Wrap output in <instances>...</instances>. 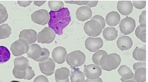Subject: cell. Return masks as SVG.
<instances>
[{"instance_id":"obj_33","label":"cell","mask_w":148,"mask_h":82,"mask_svg":"<svg viewBox=\"0 0 148 82\" xmlns=\"http://www.w3.org/2000/svg\"><path fill=\"white\" fill-rule=\"evenodd\" d=\"M50 52L48 50L45 48H42V51L40 58L38 59V62H41V61H44L47 60L49 58L50 55Z\"/></svg>"},{"instance_id":"obj_8","label":"cell","mask_w":148,"mask_h":82,"mask_svg":"<svg viewBox=\"0 0 148 82\" xmlns=\"http://www.w3.org/2000/svg\"><path fill=\"white\" fill-rule=\"evenodd\" d=\"M136 22L133 18L126 17L121 21L119 27L121 32L125 35H129L135 30Z\"/></svg>"},{"instance_id":"obj_19","label":"cell","mask_w":148,"mask_h":82,"mask_svg":"<svg viewBox=\"0 0 148 82\" xmlns=\"http://www.w3.org/2000/svg\"><path fill=\"white\" fill-rule=\"evenodd\" d=\"M104 38L108 41H113L116 39L118 36V31L115 27H108L103 31Z\"/></svg>"},{"instance_id":"obj_26","label":"cell","mask_w":148,"mask_h":82,"mask_svg":"<svg viewBox=\"0 0 148 82\" xmlns=\"http://www.w3.org/2000/svg\"><path fill=\"white\" fill-rule=\"evenodd\" d=\"M11 54L8 48L3 46H0V63L8 62L10 60Z\"/></svg>"},{"instance_id":"obj_18","label":"cell","mask_w":148,"mask_h":82,"mask_svg":"<svg viewBox=\"0 0 148 82\" xmlns=\"http://www.w3.org/2000/svg\"><path fill=\"white\" fill-rule=\"evenodd\" d=\"M120 19L119 13L116 11H112L107 15L106 21L108 26H114L119 24Z\"/></svg>"},{"instance_id":"obj_17","label":"cell","mask_w":148,"mask_h":82,"mask_svg":"<svg viewBox=\"0 0 148 82\" xmlns=\"http://www.w3.org/2000/svg\"><path fill=\"white\" fill-rule=\"evenodd\" d=\"M118 47L122 51L127 50L130 49L133 45L132 38L127 36H124L119 37L117 41Z\"/></svg>"},{"instance_id":"obj_34","label":"cell","mask_w":148,"mask_h":82,"mask_svg":"<svg viewBox=\"0 0 148 82\" xmlns=\"http://www.w3.org/2000/svg\"><path fill=\"white\" fill-rule=\"evenodd\" d=\"M91 20H96L99 22L101 24L102 29L103 30L105 27L106 25L105 20L102 16L99 15H95L92 18Z\"/></svg>"},{"instance_id":"obj_7","label":"cell","mask_w":148,"mask_h":82,"mask_svg":"<svg viewBox=\"0 0 148 82\" xmlns=\"http://www.w3.org/2000/svg\"><path fill=\"white\" fill-rule=\"evenodd\" d=\"M31 19L35 23L45 26L49 22V13L48 11L43 9L36 11L32 14Z\"/></svg>"},{"instance_id":"obj_41","label":"cell","mask_w":148,"mask_h":82,"mask_svg":"<svg viewBox=\"0 0 148 82\" xmlns=\"http://www.w3.org/2000/svg\"><path fill=\"white\" fill-rule=\"evenodd\" d=\"M32 2V1H18L17 3L20 6L25 7L30 5Z\"/></svg>"},{"instance_id":"obj_44","label":"cell","mask_w":148,"mask_h":82,"mask_svg":"<svg viewBox=\"0 0 148 82\" xmlns=\"http://www.w3.org/2000/svg\"><path fill=\"white\" fill-rule=\"evenodd\" d=\"M46 1H34V4L36 6L40 7L44 4Z\"/></svg>"},{"instance_id":"obj_14","label":"cell","mask_w":148,"mask_h":82,"mask_svg":"<svg viewBox=\"0 0 148 82\" xmlns=\"http://www.w3.org/2000/svg\"><path fill=\"white\" fill-rule=\"evenodd\" d=\"M92 11L87 6H83L77 9L76 15L77 19L79 21L84 22L90 19L92 15Z\"/></svg>"},{"instance_id":"obj_9","label":"cell","mask_w":148,"mask_h":82,"mask_svg":"<svg viewBox=\"0 0 148 82\" xmlns=\"http://www.w3.org/2000/svg\"><path fill=\"white\" fill-rule=\"evenodd\" d=\"M39 66L41 72L46 76H51L54 73L56 63L51 58L39 62Z\"/></svg>"},{"instance_id":"obj_1","label":"cell","mask_w":148,"mask_h":82,"mask_svg":"<svg viewBox=\"0 0 148 82\" xmlns=\"http://www.w3.org/2000/svg\"><path fill=\"white\" fill-rule=\"evenodd\" d=\"M49 27L59 36L63 34V31L71 21L70 11L67 8H63L57 11H51L49 13Z\"/></svg>"},{"instance_id":"obj_42","label":"cell","mask_w":148,"mask_h":82,"mask_svg":"<svg viewBox=\"0 0 148 82\" xmlns=\"http://www.w3.org/2000/svg\"><path fill=\"white\" fill-rule=\"evenodd\" d=\"M98 3V1H89V3L86 4V6H87L90 8L95 7L97 5Z\"/></svg>"},{"instance_id":"obj_12","label":"cell","mask_w":148,"mask_h":82,"mask_svg":"<svg viewBox=\"0 0 148 82\" xmlns=\"http://www.w3.org/2000/svg\"><path fill=\"white\" fill-rule=\"evenodd\" d=\"M67 52L66 50L62 46H58L55 48L52 53L53 60L55 62L58 64H62L66 59Z\"/></svg>"},{"instance_id":"obj_37","label":"cell","mask_w":148,"mask_h":82,"mask_svg":"<svg viewBox=\"0 0 148 82\" xmlns=\"http://www.w3.org/2000/svg\"><path fill=\"white\" fill-rule=\"evenodd\" d=\"M26 75L25 79H27L28 80H30L33 78L35 76V72L32 70V68L29 66L26 70Z\"/></svg>"},{"instance_id":"obj_13","label":"cell","mask_w":148,"mask_h":82,"mask_svg":"<svg viewBox=\"0 0 148 82\" xmlns=\"http://www.w3.org/2000/svg\"><path fill=\"white\" fill-rule=\"evenodd\" d=\"M38 34L34 30H24L21 32L19 36L20 39L26 41L29 44L35 43L37 40Z\"/></svg>"},{"instance_id":"obj_46","label":"cell","mask_w":148,"mask_h":82,"mask_svg":"<svg viewBox=\"0 0 148 82\" xmlns=\"http://www.w3.org/2000/svg\"><path fill=\"white\" fill-rule=\"evenodd\" d=\"M56 82H70L69 78L64 81H59L58 80H56Z\"/></svg>"},{"instance_id":"obj_22","label":"cell","mask_w":148,"mask_h":82,"mask_svg":"<svg viewBox=\"0 0 148 82\" xmlns=\"http://www.w3.org/2000/svg\"><path fill=\"white\" fill-rule=\"evenodd\" d=\"M70 71L69 69L66 67H61L56 70L55 73L56 80L64 81L69 78Z\"/></svg>"},{"instance_id":"obj_16","label":"cell","mask_w":148,"mask_h":82,"mask_svg":"<svg viewBox=\"0 0 148 82\" xmlns=\"http://www.w3.org/2000/svg\"><path fill=\"white\" fill-rule=\"evenodd\" d=\"M42 51V48L39 45L31 44L29 45V49L27 54L29 58L38 62L41 56Z\"/></svg>"},{"instance_id":"obj_29","label":"cell","mask_w":148,"mask_h":82,"mask_svg":"<svg viewBox=\"0 0 148 82\" xmlns=\"http://www.w3.org/2000/svg\"><path fill=\"white\" fill-rule=\"evenodd\" d=\"M49 7L51 11H57L63 8L64 6L62 1H49L48 2Z\"/></svg>"},{"instance_id":"obj_24","label":"cell","mask_w":148,"mask_h":82,"mask_svg":"<svg viewBox=\"0 0 148 82\" xmlns=\"http://www.w3.org/2000/svg\"><path fill=\"white\" fill-rule=\"evenodd\" d=\"M71 82H84L85 80V75L84 73L79 70L73 71L70 75Z\"/></svg>"},{"instance_id":"obj_47","label":"cell","mask_w":148,"mask_h":82,"mask_svg":"<svg viewBox=\"0 0 148 82\" xmlns=\"http://www.w3.org/2000/svg\"><path fill=\"white\" fill-rule=\"evenodd\" d=\"M10 82H20L19 81H11Z\"/></svg>"},{"instance_id":"obj_5","label":"cell","mask_w":148,"mask_h":82,"mask_svg":"<svg viewBox=\"0 0 148 82\" xmlns=\"http://www.w3.org/2000/svg\"><path fill=\"white\" fill-rule=\"evenodd\" d=\"M56 37V33L53 29L49 27H45L38 33L37 36L38 43L42 44H49Z\"/></svg>"},{"instance_id":"obj_6","label":"cell","mask_w":148,"mask_h":82,"mask_svg":"<svg viewBox=\"0 0 148 82\" xmlns=\"http://www.w3.org/2000/svg\"><path fill=\"white\" fill-rule=\"evenodd\" d=\"M29 45L26 41L19 39L11 44L10 50L14 56H19L27 53L29 49Z\"/></svg>"},{"instance_id":"obj_10","label":"cell","mask_w":148,"mask_h":82,"mask_svg":"<svg viewBox=\"0 0 148 82\" xmlns=\"http://www.w3.org/2000/svg\"><path fill=\"white\" fill-rule=\"evenodd\" d=\"M103 45V40L99 37H88L85 42L86 48L92 52H96L101 48Z\"/></svg>"},{"instance_id":"obj_40","label":"cell","mask_w":148,"mask_h":82,"mask_svg":"<svg viewBox=\"0 0 148 82\" xmlns=\"http://www.w3.org/2000/svg\"><path fill=\"white\" fill-rule=\"evenodd\" d=\"M142 67L146 68V63L143 62H138L134 63L133 65V69L135 71L139 68Z\"/></svg>"},{"instance_id":"obj_28","label":"cell","mask_w":148,"mask_h":82,"mask_svg":"<svg viewBox=\"0 0 148 82\" xmlns=\"http://www.w3.org/2000/svg\"><path fill=\"white\" fill-rule=\"evenodd\" d=\"M135 35L143 42H146V27L138 26L135 30Z\"/></svg>"},{"instance_id":"obj_31","label":"cell","mask_w":148,"mask_h":82,"mask_svg":"<svg viewBox=\"0 0 148 82\" xmlns=\"http://www.w3.org/2000/svg\"><path fill=\"white\" fill-rule=\"evenodd\" d=\"M8 17L6 8L3 4H0V24L5 22L8 19Z\"/></svg>"},{"instance_id":"obj_15","label":"cell","mask_w":148,"mask_h":82,"mask_svg":"<svg viewBox=\"0 0 148 82\" xmlns=\"http://www.w3.org/2000/svg\"><path fill=\"white\" fill-rule=\"evenodd\" d=\"M117 8L121 14L127 15L132 12L133 6L130 1H119L117 4Z\"/></svg>"},{"instance_id":"obj_3","label":"cell","mask_w":148,"mask_h":82,"mask_svg":"<svg viewBox=\"0 0 148 82\" xmlns=\"http://www.w3.org/2000/svg\"><path fill=\"white\" fill-rule=\"evenodd\" d=\"M86 59L85 54L83 52L76 50L67 54L66 61L71 67H76L82 65L85 62Z\"/></svg>"},{"instance_id":"obj_45","label":"cell","mask_w":148,"mask_h":82,"mask_svg":"<svg viewBox=\"0 0 148 82\" xmlns=\"http://www.w3.org/2000/svg\"><path fill=\"white\" fill-rule=\"evenodd\" d=\"M121 80L122 82H136L134 79V78L131 79L127 80H125L124 79L121 78Z\"/></svg>"},{"instance_id":"obj_23","label":"cell","mask_w":148,"mask_h":82,"mask_svg":"<svg viewBox=\"0 0 148 82\" xmlns=\"http://www.w3.org/2000/svg\"><path fill=\"white\" fill-rule=\"evenodd\" d=\"M133 57L136 60L143 61V62H146V50L139 48L138 47H136L133 51Z\"/></svg>"},{"instance_id":"obj_20","label":"cell","mask_w":148,"mask_h":82,"mask_svg":"<svg viewBox=\"0 0 148 82\" xmlns=\"http://www.w3.org/2000/svg\"><path fill=\"white\" fill-rule=\"evenodd\" d=\"M29 60L23 56H20L15 58L14 67L20 71L25 70L29 66Z\"/></svg>"},{"instance_id":"obj_11","label":"cell","mask_w":148,"mask_h":82,"mask_svg":"<svg viewBox=\"0 0 148 82\" xmlns=\"http://www.w3.org/2000/svg\"><path fill=\"white\" fill-rule=\"evenodd\" d=\"M102 69L99 66L91 64L84 68V73L88 79H94L99 78L102 74Z\"/></svg>"},{"instance_id":"obj_48","label":"cell","mask_w":148,"mask_h":82,"mask_svg":"<svg viewBox=\"0 0 148 82\" xmlns=\"http://www.w3.org/2000/svg\"><path fill=\"white\" fill-rule=\"evenodd\" d=\"M1 40V38H0V40Z\"/></svg>"},{"instance_id":"obj_21","label":"cell","mask_w":148,"mask_h":82,"mask_svg":"<svg viewBox=\"0 0 148 82\" xmlns=\"http://www.w3.org/2000/svg\"><path fill=\"white\" fill-rule=\"evenodd\" d=\"M118 73L125 80H127L134 78V73L128 67L125 65H122L118 69Z\"/></svg>"},{"instance_id":"obj_27","label":"cell","mask_w":148,"mask_h":82,"mask_svg":"<svg viewBox=\"0 0 148 82\" xmlns=\"http://www.w3.org/2000/svg\"><path fill=\"white\" fill-rule=\"evenodd\" d=\"M11 29L8 24H3L0 26V38L4 39L9 37L11 34Z\"/></svg>"},{"instance_id":"obj_30","label":"cell","mask_w":148,"mask_h":82,"mask_svg":"<svg viewBox=\"0 0 148 82\" xmlns=\"http://www.w3.org/2000/svg\"><path fill=\"white\" fill-rule=\"evenodd\" d=\"M108 54V53L103 50H99L93 54L92 60L95 65L99 66L100 60L103 56Z\"/></svg>"},{"instance_id":"obj_38","label":"cell","mask_w":148,"mask_h":82,"mask_svg":"<svg viewBox=\"0 0 148 82\" xmlns=\"http://www.w3.org/2000/svg\"><path fill=\"white\" fill-rule=\"evenodd\" d=\"M64 1L66 3L77 4L79 5H86L89 2V1Z\"/></svg>"},{"instance_id":"obj_36","label":"cell","mask_w":148,"mask_h":82,"mask_svg":"<svg viewBox=\"0 0 148 82\" xmlns=\"http://www.w3.org/2000/svg\"><path fill=\"white\" fill-rule=\"evenodd\" d=\"M132 2L133 6L138 9H142L146 5V1H132Z\"/></svg>"},{"instance_id":"obj_25","label":"cell","mask_w":148,"mask_h":82,"mask_svg":"<svg viewBox=\"0 0 148 82\" xmlns=\"http://www.w3.org/2000/svg\"><path fill=\"white\" fill-rule=\"evenodd\" d=\"M134 78L136 82H144L146 81V68H140L136 70Z\"/></svg>"},{"instance_id":"obj_39","label":"cell","mask_w":148,"mask_h":82,"mask_svg":"<svg viewBox=\"0 0 148 82\" xmlns=\"http://www.w3.org/2000/svg\"><path fill=\"white\" fill-rule=\"evenodd\" d=\"M33 82H49L47 77L44 75H41L36 77Z\"/></svg>"},{"instance_id":"obj_35","label":"cell","mask_w":148,"mask_h":82,"mask_svg":"<svg viewBox=\"0 0 148 82\" xmlns=\"http://www.w3.org/2000/svg\"><path fill=\"white\" fill-rule=\"evenodd\" d=\"M140 26L146 27V11H143L139 16Z\"/></svg>"},{"instance_id":"obj_32","label":"cell","mask_w":148,"mask_h":82,"mask_svg":"<svg viewBox=\"0 0 148 82\" xmlns=\"http://www.w3.org/2000/svg\"><path fill=\"white\" fill-rule=\"evenodd\" d=\"M13 74L16 78L20 79H25L26 75V70L20 71L15 67L14 68L13 71Z\"/></svg>"},{"instance_id":"obj_2","label":"cell","mask_w":148,"mask_h":82,"mask_svg":"<svg viewBox=\"0 0 148 82\" xmlns=\"http://www.w3.org/2000/svg\"><path fill=\"white\" fill-rule=\"evenodd\" d=\"M121 58L116 53H112L105 55L100 60L99 66L101 69L108 71L115 70L121 63Z\"/></svg>"},{"instance_id":"obj_43","label":"cell","mask_w":148,"mask_h":82,"mask_svg":"<svg viewBox=\"0 0 148 82\" xmlns=\"http://www.w3.org/2000/svg\"><path fill=\"white\" fill-rule=\"evenodd\" d=\"M84 82H103L102 79L99 77V78L94 79H87L84 81Z\"/></svg>"},{"instance_id":"obj_4","label":"cell","mask_w":148,"mask_h":82,"mask_svg":"<svg viewBox=\"0 0 148 82\" xmlns=\"http://www.w3.org/2000/svg\"><path fill=\"white\" fill-rule=\"evenodd\" d=\"M84 30L87 35L92 37H96L102 32V27L96 20H90L86 22L84 27Z\"/></svg>"}]
</instances>
